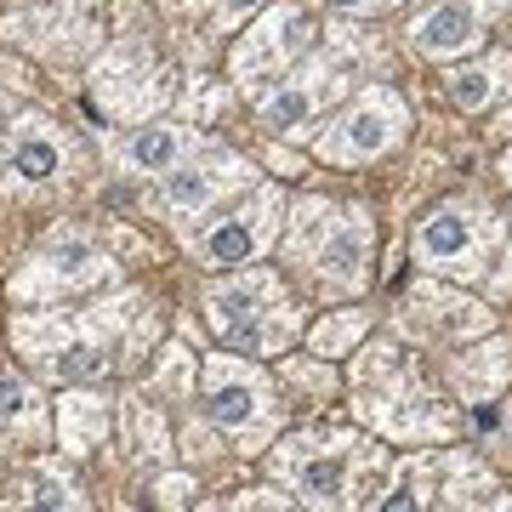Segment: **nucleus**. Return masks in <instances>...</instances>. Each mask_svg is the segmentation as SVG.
<instances>
[{
	"label": "nucleus",
	"instance_id": "obj_17",
	"mask_svg": "<svg viewBox=\"0 0 512 512\" xmlns=\"http://www.w3.org/2000/svg\"><path fill=\"white\" fill-rule=\"evenodd\" d=\"M194 148H200V137H194L188 126L154 120V126H137L131 137H120V143H114V154H120V165H126V171L165 177V171H171V165H183Z\"/></svg>",
	"mask_w": 512,
	"mask_h": 512
},
{
	"label": "nucleus",
	"instance_id": "obj_6",
	"mask_svg": "<svg viewBox=\"0 0 512 512\" xmlns=\"http://www.w3.org/2000/svg\"><path fill=\"white\" fill-rule=\"evenodd\" d=\"M18 342L35 353V365L57 382H86L103 376L114 353V336L97 319H23Z\"/></svg>",
	"mask_w": 512,
	"mask_h": 512
},
{
	"label": "nucleus",
	"instance_id": "obj_4",
	"mask_svg": "<svg viewBox=\"0 0 512 512\" xmlns=\"http://www.w3.org/2000/svg\"><path fill=\"white\" fill-rule=\"evenodd\" d=\"M495 245H501V217H490L478 200H450L416 228V262L450 279H478L490 268Z\"/></svg>",
	"mask_w": 512,
	"mask_h": 512
},
{
	"label": "nucleus",
	"instance_id": "obj_13",
	"mask_svg": "<svg viewBox=\"0 0 512 512\" xmlns=\"http://www.w3.org/2000/svg\"><path fill=\"white\" fill-rule=\"evenodd\" d=\"M302 262L319 274L325 291H359L370 279V217L359 205H353V211H336L330 228L319 234V245H313Z\"/></svg>",
	"mask_w": 512,
	"mask_h": 512
},
{
	"label": "nucleus",
	"instance_id": "obj_21",
	"mask_svg": "<svg viewBox=\"0 0 512 512\" xmlns=\"http://www.w3.org/2000/svg\"><path fill=\"white\" fill-rule=\"evenodd\" d=\"M365 330H370V313L365 308H342V313H330V319H319L308 342H313V353H319V359H336V353H348Z\"/></svg>",
	"mask_w": 512,
	"mask_h": 512
},
{
	"label": "nucleus",
	"instance_id": "obj_24",
	"mask_svg": "<svg viewBox=\"0 0 512 512\" xmlns=\"http://www.w3.org/2000/svg\"><path fill=\"white\" fill-rule=\"evenodd\" d=\"M478 490H495L490 473L473 467V461H456V478H450V501H484Z\"/></svg>",
	"mask_w": 512,
	"mask_h": 512
},
{
	"label": "nucleus",
	"instance_id": "obj_7",
	"mask_svg": "<svg viewBox=\"0 0 512 512\" xmlns=\"http://www.w3.org/2000/svg\"><path fill=\"white\" fill-rule=\"evenodd\" d=\"M279 222H285V194L279 188H256L245 205H234L222 222H211L200 234V245H194V256H200V268H245V262H256V256L274 245Z\"/></svg>",
	"mask_w": 512,
	"mask_h": 512
},
{
	"label": "nucleus",
	"instance_id": "obj_25",
	"mask_svg": "<svg viewBox=\"0 0 512 512\" xmlns=\"http://www.w3.org/2000/svg\"><path fill=\"white\" fill-rule=\"evenodd\" d=\"M171 393H188V353L183 348H171V359H165V376H160Z\"/></svg>",
	"mask_w": 512,
	"mask_h": 512
},
{
	"label": "nucleus",
	"instance_id": "obj_14",
	"mask_svg": "<svg viewBox=\"0 0 512 512\" xmlns=\"http://www.w3.org/2000/svg\"><path fill=\"white\" fill-rule=\"evenodd\" d=\"M69 165V148L46 120H18V131L0 143V188L12 194H29V188H46L52 177H63Z\"/></svg>",
	"mask_w": 512,
	"mask_h": 512
},
{
	"label": "nucleus",
	"instance_id": "obj_26",
	"mask_svg": "<svg viewBox=\"0 0 512 512\" xmlns=\"http://www.w3.org/2000/svg\"><path fill=\"white\" fill-rule=\"evenodd\" d=\"M256 6H262V0H217V29H234V23L245 18V12H256Z\"/></svg>",
	"mask_w": 512,
	"mask_h": 512
},
{
	"label": "nucleus",
	"instance_id": "obj_1",
	"mask_svg": "<svg viewBox=\"0 0 512 512\" xmlns=\"http://www.w3.org/2000/svg\"><path fill=\"white\" fill-rule=\"evenodd\" d=\"M205 308H211V325L228 348L239 353H279L291 342L296 313L285 302V285L262 268H245L228 285H211L205 291Z\"/></svg>",
	"mask_w": 512,
	"mask_h": 512
},
{
	"label": "nucleus",
	"instance_id": "obj_29",
	"mask_svg": "<svg viewBox=\"0 0 512 512\" xmlns=\"http://www.w3.org/2000/svg\"><path fill=\"white\" fill-rule=\"evenodd\" d=\"M507 126H512V109H507Z\"/></svg>",
	"mask_w": 512,
	"mask_h": 512
},
{
	"label": "nucleus",
	"instance_id": "obj_5",
	"mask_svg": "<svg viewBox=\"0 0 512 512\" xmlns=\"http://www.w3.org/2000/svg\"><path fill=\"white\" fill-rule=\"evenodd\" d=\"M404 126H410V109L399 103V92L370 86V92H359L348 109L319 131L313 154L325 165H365V160H376V154H387V148H399Z\"/></svg>",
	"mask_w": 512,
	"mask_h": 512
},
{
	"label": "nucleus",
	"instance_id": "obj_27",
	"mask_svg": "<svg viewBox=\"0 0 512 512\" xmlns=\"http://www.w3.org/2000/svg\"><path fill=\"white\" fill-rule=\"evenodd\" d=\"M336 12H359V18H370V12H387V6H399V0H330Z\"/></svg>",
	"mask_w": 512,
	"mask_h": 512
},
{
	"label": "nucleus",
	"instance_id": "obj_18",
	"mask_svg": "<svg viewBox=\"0 0 512 512\" xmlns=\"http://www.w3.org/2000/svg\"><path fill=\"white\" fill-rule=\"evenodd\" d=\"M109 433V404L97 399V393H69V399H57V444L69 450V456H86L92 444H103Z\"/></svg>",
	"mask_w": 512,
	"mask_h": 512
},
{
	"label": "nucleus",
	"instance_id": "obj_28",
	"mask_svg": "<svg viewBox=\"0 0 512 512\" xmlns=\"http://www.w3.org/2000/svg\"><path fill=\"white\" fill-rule=\"evenodd\" d=\"M501 171H507V183H512V148H507V160H501Z\"/></svg>",
	"mask_w": 512,
	"mask_h": 512
},
{
	"label": "nucleus",
	"instance_id": "obj_12",
	"mask_svg": "<svg viewBox=\"0 0 512 512\" xmlns=\"http://www.w3.org/2000/svg\"><path fill=\"white\" fill-rule=\"evenodd\" d=\"M348 86L342 80V63H330V57H313L308 69H296L285 86H274V92L256 103V114H262V126L274 131V137H302V131L319 120V109H325V97H336Z\"/></svg>",
	"mask_w": 512,
	"mask_h": 512
},
{
	"label": "nucleus",
	"instance_id": "obj_23",
	"mask_svg": "<svg viewBox=\"0 0 512 512\" xmlns=\"http://www.w3.org/2000/svg\"><path fill=\"white\" fill-rule=\"evenodd\" d=\"M40 399L29 393V382L18 376H0V427H18V433H40Z\"/></svg>",
	"mask_w": 512,
	"mask_h": 512
},
{
	"label": "nucleus",
	"instance_id": "obj_2",
	"mask_svg": "<svg viewBox=\"0 0 512 512\" xmlns=\"http://www.w3.org/2000/svg\"><path fill=\"white\" fill-rule=\"evenodd\" d=\"M359 416L376 421L393 439H421V433L444 439L450 433V416L433 404V393L410 376V365L393 348H376L359 365Z\"/></svg>",
	"mask_w": 512,
	"mask_h": 512
},
{
	"label": "nucleus",
	"instance_id": "obj_19",
	"mask_svg": "<svg viewBox=\"0 0 512 512\" xmlns=\"http://www.w3.org/2000/svg\"><path fill=\"white\" fill-rule=\"evenodd\" d=\"M507 376H512V342H490V348H478V353H467V359H456V382H461V393H467L473 404L495 399Z\"/></svg>",
	"mask_w": 512,
	"mask_h": 512
},
{
	"label": "nucleus",
	"instance_id": "obj_22",
	"mask_svg": "<svg viewBox=\"0 0 512 512\" xmlns=\"http://www.w3.org/2000/svg\"><path fill=\"white\" fill-rule=\"evenodd\" d=\"M433 490H439V467L427 456H410L393 478V495H382V507H427Z\"/></svg>",
	"mask_w": 512,
	"mask_h": 512
},
{
	"label": "nucleus",
	"instance_id": "obj_8",
	"mask_svg": "<svg viewBox=\"0 0 512 512\" xmlns=\"http://www.w3.org/2000/svg\"><path fill=\"white\" fill-rule=\"evenodd\" d=\"M308 40H313V18L302 6H268V12L239 35L228 69H234L239 86H256V80H268V74L291 69L296 57L308 52Z\"/></svg>",
	"mask_w": 512,
	"mask_h": 512
},
{
	"label": "nucleus",
	"instance_id": "obj_3",
	"mask_svg": "<svg viewBox=\"0 0 512 512\" xmlns=\"http://www.w3.org/2000/svg\"><path fill=\"white\" fill-rule=\"evenodd\" d=\"M205 416L217 421L222 433H234L239 450L251 456L274 439L279 410H274V387L256 365H239L228 353H211L205 359Z\"/></svg>",
	"mask_w": 512,
	"mask_h": 512
},
{
	"label": "nucleus",
	"instance_id": "obj_15",
	"mask_svg": "<svg viewBox=\"0 0 512 512\" xmlns=\"http://www.w3.org/2000/svg\"><path fill=\"white\" fill-rule=\"evenodd\" d=\"M495 6H484V0H433L427 12H416V23H410V46H416L421 57H461L473 52L478 40H484V23H490Z\"/></svg>",
	"mask_w": 512,
	"mask_h": 512
},
{
	"label": "nucleus",
	"instance_id": "obj_11",
	"mask_svg": "<svg viewBox=\"0 0 512 512\" xmlns=\"http://www.w3.org/2000/svg\"><path fill=\"white\" fill-rule=\"evenodd\" d=\"M160 183H165V205L177 217H205L222 194L251 183V165L239 160V154H222V148H194L183 165L165 171Z\"/></svg>",
	"mask_w": 512,
	"mask_h": 512
},
{
	"label": "nucleus",
	"instance_id": "obj_16",
	"mask_svg": "<svg viewBox=\"0 0 512 512\" xmlns=\"http://www.w3.org/2000/svg\"><path fill=\"white\" fill-rule=\"evenodd\" d=\"M399 325L410 336H421V342H439V336H473V330H484L490 313L478 308V302H467V296L444 291V285H421V291H410Z\"/></svg>",
	"mask_w": 512,
	"mask_h": 512
},
{
	"label": "nucleus",
	"instance_id": "obj_20",
	"mask_svg": "<svg viewBox=\"0 0 512 512\" xmlns=\"http://www.w3.org/2000/svg\"><path fill=\"white\" fill-rule=\"evenodd\" d=\"M507 80H512V57H478V63L450 74V97L461 109H490Z\"/></svg>",
	"mask_w": 512,
	"mask_h": 512
},
{
	"label": "nucleus",
	"instance_id": "obj_10",
	"mask_svg": "<svg viewBox=\"0 0 512 512\" xmlns=\"http://www.w3.org/2000/svg\"><path fill=\"white\" fill-rule=\"evenodd\" d=\"M348 456L353 439H291L279 444V473L308 507H348Z\"/></svg>",
	"mask_w": 512,
	"mask_h": 512
},
{
	"label": "nucleus",
	"instance_id": "obj_9",
	"mask_svg": "<svg viewBox=\"0 0 512 512\" xmlns=\"http://www.w3.org/2000/svg\"><path fill=\"white\" fill-rule=\"evenodd\" d=\"M114 268L109 256L97 251L86 234H57L46 251L23 268L18 279H12V291L23 296V302H46V296H69V291H92V285H103Z\"/></svg>",
	"mask_w": 512,
	"mask_h": 512
}]
</instances>
